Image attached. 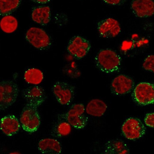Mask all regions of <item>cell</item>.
Here are the masks:
<instances>
[{"label":"cell","mask_w":154,"mask_h":154,"mask_svg":"<svg viewBox=\"0 0 154 154\" xmlns=\"http://www.w3.org/2000/svg\"><path fill=\"white\" fill-rule=\"evenodd\" d=\"M131 9L139 18L151 17L154 15V0H132Z\"/></svg>","instance_id":"cell-13"},{"label":"cell","mask_w":154,"mask_h":154,"mask_svg":"<svg viewBox=\"0 0 154 154\" xmlns=\"http://www.w3.org/2000/svg\"><path fill=\"white\" fill-rule=\"evenodd\" d=\"M135 83L132 78L125 75H119L112 81L111 91L114 95L120 96L128 94L133 90Z\"/></svg>","instance_id":"cell-10"},{"label":"cell","mask_w":154,"mask_h":154,"mask_svg":"<svg viewBox=\"0 0 154 154\" xmlns=\"http://www.w3.org/2000/svg\"><path fill=\"white\" fill-rule=\"evenodd\" d=\"M107 108V105L103 100L94 99L91 100L86 105L85 112L90 116L100 117L104 115Z\"/></svg>","instance_id":"cell-18"},{"label":"cell","mask_w":154,"mask_h":154,"mask_svg":"<svg viewBox=\"0 0 154 154\" xmlns=\"http://www.w3.org/2000/svg\"><path fill=\"white\" fill-rule=\"evenodd\" d=\"M23 96L27 103L39 107L45 102L47 97L45 91L41 86H30L23 91Z\"/></svg>","instance_id":"cell-12"},{"label":"cell","mask_w":154,"mask_h":154,"mask_svg":"<svg viewBox=\"0 0 154 154\" xmlns=\"http://www.w3.org/2000/svg\"><path fill=\"white\" fill-rule=\"evenodd\" d=\"M144 122L147 126L154 128V112L146 114L144 119Z\"/></svg>","instance_id":"cell-24"},{"label":"cell","mask_w":154,"mask_h":154,"mask_svg":"<svg viewBox=\"0 0 154 154\" xmlns=\"http://www.w3.org/2000/svg\"><path fill=\"white\" fill-rule=\"evenodd\" d=\"M122 131L123 136L128 140H135L144 136L146 128L140 119L131 117L124 122L122 127Z\"/></svg>","instance_id":"cell-8"},{"label":"cell","mask_w":154,"mask_h":154,"mask_svg":"<svg viewBox=\"0 0 154 154\" xmlns=\"http://www.w3.org/2000/svg\"><path fill=\"white\" fill-rule=\"evenodd\" d=\"M97 68L103 73L111 74L119 71L122 58L114 50L109 48L101 49L95 57Z\"/></svg>","instance_id":"cell-1"},{"label":"cell","mask_w":154,"mask_h":154,"mask_svg":"<svg viewBox=\"0 0 154 154\" xmlns=\"http://www.w3.org/2000/svg\"><path fill=\"white\" fill-rule=\"evenodd\" d=\"M103 1L111 5H121L124 4L126 0H103Z\"/></svg>","instance_id":"cell-25"},{"label":"cell","mask_w":154,"mask_h":154,"mask_svg":"<svg viewBox=\"0 0 154 154\" xmlns=\"http://www.w3.org/2000/svg\"><path fill=\"white\" fill-rule=\"evenodd\" d=\"M31 19L35 23L45 26L51 20V10L48 6H40L34 8L31 12Z\"/></svg>","instance_id":"cell-17"},{"label":"cell","mask_w":154,"mask_h":154,"mask_svg":"<svg viewBox=\"0 0 154 154\" xmlns=\"http://www.w3.org/2000/svg\"><path fill=\"white\" fill-rule=\"evenodd\" d=\"M142 67L145 70L154 73V55L147 56L143 62Z\"/></svg>","instance_id":"cell-23"},{"label":"cell","mask_w":154,"mask_h":154,"mask_svg":"<svg viewBox=\"0 0 154 154\" xmlns=\"http://www.w3.org/2000/svg\"><path fill=\"white\" fill-rule=\"evenodd\" d=\"M19 88L13 81L4 80L0 83V109L5 111L17 100Z\"/></svg>","instance_id":"cell-4"},{"label":"cell","mask_w":154,"mask_h":154,"mask_svg":"<svg viewBox=\"0 0 154 154\" xmlns=\"http://www.w3.org/2000/svg\"><path fill=\"white\" fill-rule=\"evenodd\" d=\"M24 79L28 84L37 85L42 82L43 73L38 68H30L25 72Z\"/></svg>","instance_id":"cell-20"},{"label":"cell","mask_w":154,"mask_h":154,"mask_svg":"<svg viewBox=\"0 0 154 154\" xmlns=\"http://www.w3.org/2000/svg\"><path fill=\"white\" fill-rule=\"evenodd\" d=\"M105 154H128L130 149L127 144L119 139L109 140L105 144Z\"/></svg>","instance_id":"cell-16"},{"label":"cell","mask_w":154,"mask_h":154,"mask_svg":"<svg viewBox=\"0 0 154 154\" xmlns=\"http://www.w3.org/2000/svg\"><path fill=\"white\" fill-rule=\"evenodd\" d=\"M21 124L15 116L7 115L2 118L0 120V129L2 133L7 136H13L19 131Z\"/></svg>","instance_id":"cell-14"},{"label":"cell","mask_w":154,"mask_h":154,"mask_svg":"<svg viewBox=\"0 0 154 154\" xmlns=\"http://www.w3.org/2000/svg\"><path fill=\"white\" fill-rule=\"evenodd\" d=\"M39 153L45 154H60L62 152V146L60 142L54 139H42L38 145Z\"/></svg>","instance_id":"cell-15"},{"label":"cell","mask_w":154,"mask_h":154,"mask_svg":"<svg viewBox=\"0 0 154 154\" xmlns=\"http://www.w3.org/2000/svg\"><path fill=\"white\" fill-rule=\"evenodd\" d=\"M71 125L63 119H58L53 127L51 135L57 138L67 136L72 131Z\"/></svg>","instance_id":"cell-19"},{"label":"cell","mask_w":154,"mask_h":154,"mask_svg":"<svg viewBox=\"0 0 154 154\" xmlns=\"http://www.w3.org/2000/svg\"><path fill=\"white\" fill-rule=\"evenodd\" d=\"M33 2L39 4H46L49 2L51 0H30Z\"/></svg>","instance_id":"cell-26"},{"label":"cell","mask_w":154,"mask_h":154,"mask_svg":"<svg viewBox=\"0 0 154 154\" xmlns=\"http://www.w3.org/2000/svg\"><path fill=\"white\" fill-rule=\"evenodd\" d=\"M137 104L147 105L154 103V84L142 82L137 85L132 94Z\"/></svg>","instance_id":"cell-7"},{"label":"cell","mask_w":154,"mask_h":154,"mask_svg":"<svg viewBox=\"0 0 154 154\" xmlns=\"http://www.w3.org/2000/svg\"><path fill=\"white\" fill-rule=\"evenodd\" d=\"M85 112L84 104H73L66 112L58 115L57 119L66 121L75 129L82 130L87 126L88 122V118L84 114Z\"/></svg>","instance_id":"cell-3"},{"label":"cell","mask_w":154,"mask_h":154,"mask_svg":"<svg viewBox=\"0 0 154 154\" xmlns=\"http://www.w3.org/2000/svg\"><path fill=\"white\" fill-rule=\"evenodd\" d=\"M97 29L103 38H113L119 35L121 27L119 23L113 18H108L99 21Z\"/></svg>","instance_id":"cell-11"},{"label":"cell","mask_w":154,"mask_h":154,"mask_svg":"<svg viewBox=\"0 0 154 154\" xmlns=\"http://www.w3.org/2000/svg\"><path fill=\"white\" fill-rule=\"evenodd\" d=\"M0 27L3 32L7 34L14 32L18 27L17 19L10 15L4 16L0 21Z\"/></svg>","instance_id":"cell-21"},{"label":"cell","mask_w":154,"mask_h":154,"mask_svg":"<svg viewBox=\"0 0 154 154\" xmlns=\"http://www.w3.org/2000/svg\"><path fill=\"white\" fill-rule=\"evenodd\" d=\"M25 37L28 42L38 50H48L51 47L50 36L41 28L31 27L27 30Z\"/></svg>","instance_id":"cell-5"},{"label":"cell","mask_w":154,"mask_h":154,"mask_svg":"<svg viewBox=\"0 0 154 154\" xmlns=\"http://www.w3.org/2000/svg\"><path fill=\"white\" fill-rule=\"evenodd\" d=\"M38 108L37 106L27 103L21 112L20 116L21 127L28 133H34L39 129L41 118Z\"/></svg>","instance_id":"cell-2"},{"label":"cell","mask_w":154,"mask_h":154,"mask_svg":"<svg viewBox=\"0 0 154 154\" xmlns=\"http://www.w3.org/2000/svg\"><path fill=\"white\" fill-rule=\"evenodd\" d=\"M52 92L59 104L68 106L75 98V86L65 82H57L52 87Z\"/></svg>","instance_id":"cell-6"},{"label":"cell","mask_w":154,"mask_h":154,"mask_svg":"<svg viewBox=\"0 0 154 154\" xmlns=\"http://www.w3.org/2000/svg\"><path fill=\"white\" fill-rule=\"evenodd\" d=\"M21 0H0V14L7 15L19 7Z\"/></svg>","instance_id":"cell-22"},{"label":"cell","mask_w":154,"mask_h":154,"mask_svg":"<svg viewBox=\"0 0 154 154\" xmlns=\"http://www.w3.org/2000/svg\"><path fill=\"white\" fill-rule=\"evenodd\" d=\"M91 48L88 40L80 36L73 37L68 42L67 46L68 52L77 59L85 57Z\"/></svg>","instance_id":"cell-9"}]
</instances>
